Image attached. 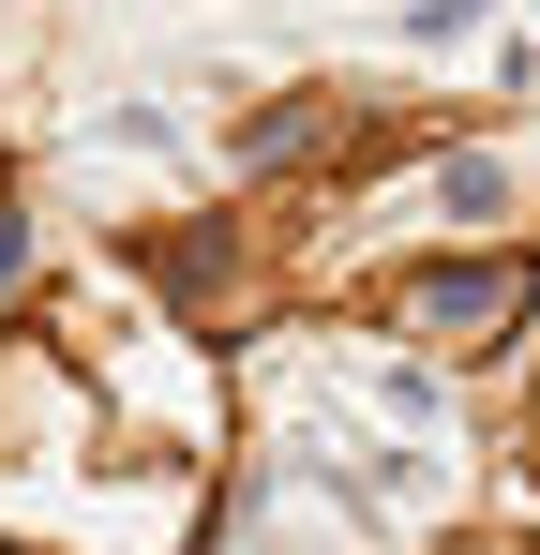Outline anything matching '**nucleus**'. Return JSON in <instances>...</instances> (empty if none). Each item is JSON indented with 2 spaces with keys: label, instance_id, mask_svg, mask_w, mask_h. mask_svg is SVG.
Returning a JSON list of instances; mask_svg holds the SVG:
<instances>
[{
  "label": "nucleus",
  "instance_id": "f257e3e1",
  "mask_svg": "<svg viewBox=\"0 0 540 555\" xmlns=\"http://www.w3.org/2000/svg\"><path fill=\"white\" fill-rule=\"evenodd\" d=\"M480 15H496V0H421L406 30H421V46H450V30H480Z\"/></svg>",
  "mask_w": 540,
  "mask_h": 555
}]
</instances>
